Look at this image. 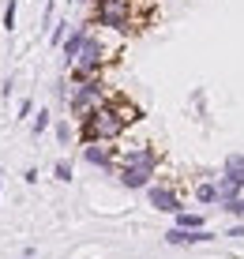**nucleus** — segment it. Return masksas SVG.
<instances>
[{
	"mask_svg": "<svg viewBox=\"0 0 244 259\" xmlns=\"http://www.w3.org/2000/svg\"><path fill=\"white\" fill-rule=\"evenodd\" d=\"M139 120H143V109H139V105H132L128 98L113 94L109 102L98 105L90 117L75 120V124H79L75 136H79V143H116L124 132L132 128V124H139Z\"/></svg>",
	"mask_w": 244,
	"mask_h": 259,
	"instance_id": "nucleus-1",
	"label": "nucleus"
},
{
	"mask_svg": "<svg viewBox=\"0 0 244 259\" xmlns=\"http://www.w3.org/2000/svg\"><path fill=\"white\" fill-rule=\"evenodd\" d=\"M158 165H161V154L154 147H147V143L128 147V150L116 154V177H120V184L132 188V192H147L150 184H154V177H158Z\"/></svg>",
	"mask_w": 244,
	"mask_h": 259,
	"instance_id": "nucleus-2",
	"label": "nucleus"
},
{
	"mask_svg": "<svg viewBox=\"0 0 244 259\" xmlns=\"http://www.w3.org/2000/svg\"><path fill=\"white\" fill-rule=\"evenodd\" d=\"M113 98L109 83H105V75H90V79H71V98H68V113L71 120H83L90 113L98 109V105H105Z\"/></svg>",
	"mask_w": 244,
	"mask_h": 259,
	"instance_id": "nucleus-3",
	"label": "nucleus"
},
{
	"mask_svg": "<svg viewBox=\"0 0 244 259\" xmlns=\"http://www.w3.org/2000/svg\"><path fill=\"white\" fill-rule=\"evenodd\" d=\"M105 64H109V49H105L102 34H90L87 46L79 49V57L71 60L68 79H90V75H105Z\"/></svg>",
	"mask_w": 244,
	"mask_h": 259,
	"instance_id": "nucleus-4",
	"label": "nucleus"
},
{
	"mask_svg": "<svg viewBox=\"0 0 244 259\" xmlns=\"http://www.w3.org/2000/svg\"><path fill=\"white\" fill-rule=\"evenodd\" d=\"M90 34H94V19H87V23H75V26H71V34L64 38V46H60V64H64V71L71 68V60L79 57V49L87 46Z\"/></svg>",
	"mask_w": 244,
	"mask_h": 259,
	"instance_id": "nucleus-5",
	"label": "nucleus"
},
{
	"mask_svg": "<svg viewBox=\"0 0 244 259\" xmlns=\"http://www.w3.org/2000/svg\"><path fill=\"white\" fill-rule=\"evenodd\" d=\"M147 199H150V207L161 210V214H180V210H184L180 192L169 188V184H150V188H147Z\"/></svg>",
	"mask_w": 244,
	"mask_h": 259,
	"instance_id": "nucleus-6",
	"label": "nucleus"
},
{
	"mask_svg": "<svg viewBox=\"0 0 244 259\" xmlns=\"http://www.w3.org/2000/svg\"><path fill=\"white\" fill-rule=\"evenodd\" d=\"M83 162L102 173H116V150L109 143H83Z\"/></svg>",
	"mask_w": 244,
	"mask_h": 259,
	"instance_id": "nucleus-7",
	"label": "nucleus"
},
{
	"mask_svg": "<svg viewBox=\"0 0 244 259\" xmlns=\"http://www.w3.org/2000/svg\"><path fill=\"white\" fill-rule=\"evenodd\" d=\"M207 240H214L211 229H184V226H169L166 229V244H173V248H184V244H207Z\"/></svg>",
	"mask_w": 244,
	"mask_h": 259,
	"instance_id": "nucleus-8",
	"label": "nucleus"
},
{
	"mask_svg": "<svg viewBox=\"0 0 244 259\" xmlns=\"http://www.w3.org/2000/svg\"><path fill=\"white\" fill-rule=\"evenodd\" d=\"M222 173L229 177V181H237L240 188H244V154H225V162H222Z\"/></svg>",
	"mask_w": 244,
	"mask_h": 259,
	"instance_id": "nucleus-9",
	"label": "nucleus"
},
{
	"mask_svg": "<svg viewBox=\"0 0 244 259\" xmlns=\"http://www.w3.org/2000/svg\"><path fill=\"white\" fill-rule=\"evenodd\" d=\"M214 184H218V207H222V203H229V199H237V195H244V188H240L237 181H229L225 173H222Z\"/></svg>",
	"mask_w": 244,
	"mask_h": 259,
	"instance_id": "nucleus-10",
	"label": "nucleus"
},
{
	"mask_svg": "<svg viewBox=\"0 0 244 259\" xmlns=\"http://www.w3.org/2000/svg\"><path fill=\"white\" fill-rule=\"evenodd\" d=\"M195 203H199V207H214V203H218V184L214 181H199L195 184Z\"/></svg>",
	"mask_w": 244,
	"mask_h": 259,
	"instance_id": "nucleus-11",
	"label": "nucleus"
},
{
	"mask_svg": "<svg viewBox=\"0 0 244 259\" xmlns=\"http://www.w3.org/2000/svg\"><path fill=\"white\" fill-rule=\"evenodd\" d=\"M173 226H184V229H203V210H180V214H173Z\"/></svg>",
	"mask_w": 244,
	"mask_h": 259,
	"instance_id": "nucleus-12",
	"label": "nucleus"
},
{
	"mask_svg": "<svg viewBox=\"0 0 244 259\" xmlns=\"http://www.w3.org/2000/svg\"><path fill=\"white\" fill-rule=\"evenodd\" d=\"M68 34H71V23H68V19H57V23L49 26V46H53V49H60Z\"/></svg>",
	"mask_w": 244,
	"mask_h": 259,
	"instance_id": "nucleus-13",
	"label": "nucleus"
},
{
	"mask_svg": "<svg viewBox=\"0 0 244 259\" xmlns=\"http://www.w3.org/2000/svg\"><path fill=\"white\" fill-rule=\"evenodd\" d=\"M49 128H53V113H49V109H38V113L30 117V132H34V139L45 136Z\"/></svg>",
	"mask_w": 244,
	"mask_h": 259,
	"instance_id": "nucleus-14",
	"label": "nucleus"
},
{
	"mask_svg": "<svg viewBox=\"0 0 244 259\" xmlns=\"http://www.w3.org/2000/svg\"><path fill=\"white\" fill-rule=\"evenodd\" d=\"M53 136H57V143H60V147H68V143H71V136H75V124H71L68 117H60L57 124H53Z\"/></svg>",
	"mask_w": 244,
	"mask_h": 259,
	"instance_id": "nucleus-15",
	"label": "nucleus"
},
{
	"mask_svg": "<svg viewBox=\"0 0 244 259\" xmlns=\"http://www.w3.org/2000/svg\"><path fill=\"white\" fill-rule=\"evenodd\" d=\"M53 177H57L60 184H71V181H75V169H71V162H68V158H60V162L53 165Z\"/></svg>",
	"mask_w": 244,
	"mask_h": 259,
	"instance_id": "nucleus-16",
	"label": "nucleus"
},
{
	"mask_svg": "<svg viewBox=\"0 0 244 259\" xmlns=\"http://www.w3.org/2000/svg\"><path fill=\"white\" fill-rule=\"evenodd\" d=\"M15 12H19V8H15V0H8V4H4V15H0V26H4L8 34L15 30Z\"/></svg>",
	"mask_w": 244,
	"mask_h": 259,
	"instance_id": "nucleus-17",
	"label": "nucleus"
},
{
	"mask_svg": "<svg viewBox=\"0 0 244 259\" xmlns=\"http://www.w3.org/2000/svg\"><path fill=\"white\" fill-rule=\"evenodd\" d=\"M222 210H225V214H233V218H240V222H244V195H237V199H229V203H222Z\"/></svg>",
	"mask_w": 244,
	"mask_h": 259,
	"instance_id": "nucleus-18",
	"label": "nucleus"
},
{
	"mask_svg": "<svg viewBox=\"0 0 244 259\" xmlns=\"http://www.w3.org/2000/svg\"><path fill=\"white\" fill-rule=\"evenodd\" d=\"M26 117H34V102H30V98H23L19 109H15V120H26Z\"/></svg>",
	"mask_w": 244,
	"mask_h": 259,
	"instance_id": "nucleus-19",
	"label": "nucleus"
},
{
	"mask_svg": "<svg viewBox=\"0 0 244 259\" xmlns=\"http://www.w3.org/2000/svg\"><path fill=\"white\" fill-rule=\"evenodd\" d=\"M12 91H15V79L8 75V79H4V87H0V98H12Z\"/></svg>",
	"mask_w": 244,
	"mask_h": 259,
	"instance_id": "nucleus-20",
	"label": "nucleus"
},
{
	"mask_svg": "<svg viewBox=\"0 0 244 259\" xmlns=\"http://www.w3.org/2000/svg\"><path fill=\"white\" fill-rule=\"evenodd\" d=\"M225 237H244V222H237L233 229H225Z\"/></svg>",
	"mask_w": 244,
	"mask_h": 259,
	"instance_id": "nucleus-21",
	"label": "nucleus"
},
{
	"mask_svg": "<svg viewBox=\"0 0 244 259\" xmlns=\"http://www.w3.org/2000/svg\"><path fill=\"white\" fill-rule=\"evenodd\" d=\"M0 192H4V173H0Z\"/></svg>",
	"mask_w": 244,
	"mask_h": 259,
	"instance_id": "nucleus-22",
	"label": "nucleus"
},
{
	"mask_svg": "<svg viewBox=\"0 0 244 259\" xmlns=\"http://www.w3.org/2000/svg\"><path fill=\"white\" fill-rule=\"evenodd\" d=\"M23 259H34V252H26V255H23Z\"/></svg>",
	"mask_w": 244,
	"mask_h": 259,
	"instance_id": "nucleus-23",
	"label": "nucleus"
},
{
	"mask_svg": "<svg viewBox=\"0 0 244 259\" xmlns=\"http://www.w3.org/2000/svg\"><path fill=\"white\" fill-rule=\"evenodd\" d=\"M87 4H90V8H94V4H98V0H87Z\"/></svg>",
	"mask_w": 244,
	"mask_h": 259,
	"instance_id": "nucleus-24",
	"label": "nucleus"
}]
</instances>
